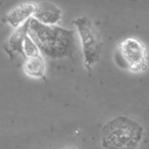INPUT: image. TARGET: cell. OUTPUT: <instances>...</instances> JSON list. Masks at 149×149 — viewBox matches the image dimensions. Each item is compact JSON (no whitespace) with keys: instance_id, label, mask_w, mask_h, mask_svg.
Here are the masks:
<instances>
[{"instance_id":"1","label":"cell","mask_w":149,"mask_h":149,"mask_svg":"<svg viewBox=\"0 0 149 149\" xmlns=\"http://www.w3.org/2000/svg\"><path fill=\"white\" fill-rule=\"evenodd\" d=\"M28 34L36 42L40 51L53 59L72 57L74 51V32L54 25H47L31 19Z\"/></svg>"},{"instance_id":"2","label":"cell","mask_w":149,"mask_h":149,"mask_svg":"<svg viewBox=\"0 0 149 149\" xmlns=\"http://www.w3.org/2000/svg\"><path fill=\"white\" fill-rule=\"evenodd\" d=\"M143 136L139 124L126 116L111 120L102 129V146L104 148H136Z\"/></svg>"},{"instance_id":"3","label":"cell","mask_w":149,"mask_h":149,"mask_svg":"<svg viewBox=\"0 0 149 149\" xmlns=\"http://www.w3.org/2000/svg\"><path fill=\"white\" fill-rule=\"evenodd\" d=\"M74 25L77 27L83 45L85 58L84 64L85 68L90 70L92 66L99 60L102 47L101 39L92 22L87 17H78L74 21Z\"/></svg>"},{"instance_id":"4","label":"cell","mask_w":149,"mask_h":149,"mask_svg":"<svg viewBox=\"0 0 149 149\" xmlns=\"http://www.w3.org/2000/svg\"><path fill=\"white\" fill-rule=\"evenodd\" d=\"M118 51L126 66L133 72H142L147 68V50L136 38H127L120 42Z\"/></svg>"},{"instance_id":"5","label":"cell","mask_w":149,"mask_h":149,"mask_svg":"<svg viewBox=\"0 0 149 149\" xmlns=\"http://www.w3.org/2000/svg\"><path fill=\"white\" fill-rule=\"evenodd\" d=\"M35 10L36 3H22L7 13L6 21L9 25H11L13 28L17 29V28L21 27L23 24H25L27 21H29L30 17L34 15Z\"/></svg>"},{"instance_id":"6","label":"cell","mask_w":149,"mask_h":149,"mask_svg":"<svg viewBox=\"0 0 149 149\" xmlns=\"http://www.w3.org/2000/svg\"><path fill=\"white\" fill-rule=\"evenodd\" d=\"M30 19L26 22L25 24H23L21 27L17 28L15 31L10 35V37L7 39L6 43H5V45H4V48H5V50H6V52L10 56H13V52H17V53H21L25 56L24 42H25L26 36L28 35Z\"/></svg>"},{"instance_id":"7","label":"cell","mask_w":149,"mask_h":149,"mask_svg":"<svg viewBox=\"0 0 149 149\" xmlns=\"http://www.w3.org/2000/svg\"><path fill=\"white\" fill-rule=\"evenodd\" d=\"M33 17L44 24L54 25L61 17V10L50 2H41L36 4V10Z\"/></svg>"},{"instance_id":"8","label":"cell","mask_w":149,"mask_h":149,"mask_svg":"<svg viewBox=\"0 0 149 149\" xmlns=\"http://www.w3.org/2000/svg\"><path fill=\"white\" fill-rule=\"evenodd\" d=\"M24 70L29 77L41 79L45 76V61L40 54L33 57H28L24 64Z\"/></svg>"},{"instance_id":"9","label":"cell","mask_w":149,"mask_h":149,"mask_svg":"<svg viewBox=\"0 0 149 149\" xmlns=\"http://www.w3.org/2000/svg\"><path fill=\"white\" fill-rule=\"evenodd\" d=\"M24 51H25L26 57H33V56H37L40 54V49L36 42L31 38V36L28 34L25 38V42H24Z\"/></svg>"}]
</instances>
